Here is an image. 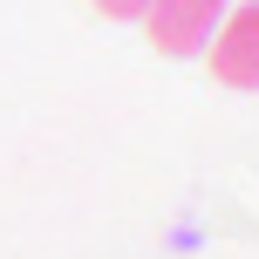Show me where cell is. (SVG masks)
<instances>
[{"instance_id":"3957f363","label":"cell","mask_w":259,"mask_h":259,"mask_svg":"<svg viewBox=\"0 0 259 259\" xmlns=\"http://www.w3.org/2000/svg\"><path fill=\"white\" fill-rule=\"evenodd\" d=\"M96 14H109V21H143V7H150V0H89Z\"/></svg>"},{"instance_id":"6da1fadb","label":"cell","mask_w":259,"mask_h":259,"mask_svg":"<svg viewBox=\"0 0 259 259\" xmlns=\"http://www.w3.org/2000/svg\"><path fill=\"white\" fill-rule=\"evenodd\" d=\"M225 7L232 0H150L143 7V27H150V48L170 55V62H184V55H205L211 34H219Z\"/></svg>"},{"instance_id":"7a4b0ae2","label":"cell","mask_w":259,"mask_h":259,"mask_svg":"<svg viewBox=\"0 0 259 259\" xmlns=\"http://www.w3.org/2000/svg\"><path fill=\"white\" fill-rule=\"evenodd\" d=\"M205 55H211V75L225 89H259V0L225 7V21H219Z\"/></svg>"}]
</instances>
